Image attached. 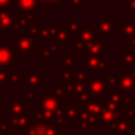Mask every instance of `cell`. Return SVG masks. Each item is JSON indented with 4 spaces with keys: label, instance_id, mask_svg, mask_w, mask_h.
<instances>
[{
    "label": "cell",
    "instance_id": "obj_1",
    "mask_svg": "<svg viewBox=\"0 0 135 135\" xmlns=\"http://www.w3.org/2000/svg\"><path fill=\"white\" fill-rule=\"evenodd\" d=\"M37 35L31 32H23L20 37L16 39L17 51L20 54H31L35 47H37Z\"/></svg>",
    "mask_w": 135,
    "mask_h": 135
},
{
    "label": "cell",
    "instance_id": "obj_2",
    "mask_svg": "<svg viewBox=\"0 0 135 135\" xmlns=\"http://www.w3.org/2000/svg\"><path fill=\"white\" fill-rule=\"evenodd\" d=\"M16 63V52L8 44H0V66H8Z\"/></svg>",
    "mask_w": 135,
    "mask_h": 135
},
{
    "label": "cell",
    "instance_id": "obj_3",
    "mask_svg": "<svg viewBox=\"0 0 135 135\" xmlns=\"http://www.w3.org/2000/svg\"><path fill=\"white\" fill-rule=\"evenodd\" d=\"M17 17L16 9H0V32L11 31L12 24L14 18Z\"/></svg>",
    "mask_w": 135,
    "mask_h": 135
},
{
    "label": "cell",
    "instance_id": "obj_4",
    "mask_svg": "<svg viewBox=\"0 0 135 135\" xmlns=\"http://www.w3.org/2000/svg\"><path fill=\"white\" fill-rule=\"evenodd\" d=\"M98 32H101L104 37L112 38L113 37V28H114V19L112 16H104L102 20L98 21L96 26Z\"/></svg>",
    "mask_w": 135,
    "mask_h": 135
},
{
    "label": "cell",
    "instance_id": "obj_5",
    "mask_svg": "<svg viewBox=\"0 0 135 135\" xmlns=\"http://www.w3.org/2000/svg\"><path fill=\"white\" fill-rule=\"evenodd\" d=\"M39 102H40V108H42V110H45V112H47V113H52L56 109L61 108V101L57 97H54V96L49 95V94L44 95V97L40 98Z\"/></svg>",
    "mask_w": 135,
    "mask_h": 135
},
{
    "label": "cell",
    "instance_id": "obj_6",
    "mask_svg": "<svg viewBox=\"0 0 135 135\" xmlns=\"http://www.w3.org/2000/svg\"><path fill=\"white\" fill-rule=\"evenodd\" d=\"M97 28L96 27H84V28H79L76 33H75V39L82 40V42L90 44L93 40L96 39V35H97Z\"/></svg>",
    "mask_w": 135,
    "mask_h": 135
},
{
    "label": "cell",
    "instance_id": "obj_7",
    "mask_svg": "<svg viewBox=\"0 0 135 135\" xmlns=\"http://www.w3.org/2000/svg\"><path fill=\"white\" fill-rule=\"evenodd\" d=\"M107 51H108V46L102 40V38H96L95 40H93L89 44V54L90 55L98 56V55L102 54H107Z\"/></svg>",
    "mask_w": 135,
    "mask_h": 135
},
{
    "label": "cell",
    "instance_id": "obj_8",
    "mask_svg": "<svg viewBox=\"0 0 135 135\" xmlns=\"http://www.w3.org/2000/svg\"><path fill=\"white\" fill-rule=\"evenodd\" d=\"M38 6H39L38 0H17L14 9L19 12H30L37 11Z\"/></svg>",
    "mask_w": 135,
    "mask_h": 135
},
{
    "label": "cell",
    "instance_id": "obj_9",
    "mask_svg": "<svg viewBox=\"0 0 135 135\" xmlns=\"http://www.w3.org/2000/svg\"><path fill=\"white\" fill-rule=\"evenodd\" d=\"M107 69V63L105 61H102L98 56H95V55H89L86 56V69Z\"/></svg>",
    "mask_w": 135,
    "mask_h": 135
},
{
    "label": "cell",
    "instance_id": "obj_10",
    "mask_svg": "<svg viewBox=\"0 0 135 135\" xmlns=\"http://www.w3.org/2000/svg\"><path fill=\"white\" fill-rule=\"evenodd\" d=\"M89 89H90L91 93L94 94H101L104 91L105 89V83L102 81V78H93L88 84Z\"/></svg>",
    "mask_w": 135,
    "mask_h": 135
},
{
    "label": "cell",
    "instance_id": "obj_11",
    "mask_svg": "<svg viewBox=\"0 0 135 135\" xmlns=\"http://www.w3.org/2000/svg\"><path fill=\"white\" fill-rule=\"evenodd\" d=\"M27 79H28V84L32 86H37V85H42L43 81L42 77L39 76L37 71L35 70H28L27 71Z\"/></svg>",
    "mask_w": 135,
    "mask_h": 135
},
{
    "label": "cell",
    "instance_id": "obj_12",
    "mask_svg": "<svg viewBox=\"0 0 135 135\" xmlns=\"http://www.w3.org/2000/svg\"><path fill=\"white\" fill-rule=\"evenodd\" d=\"M119 32L123 33L124 36H128V37L135 36V24L131 23V21H124L123 25L119 27Z\"/></svg>",
    "mask_w": 135,
    "mask_h": 135
},
{
    "label": "cell",
    "instance_id": "obj_13",
    "mask_svg": "<svg viewBox=\"0 0 135 135\" xmlns=\"http://www.w3.org/2000/svg\"><path fill=\"white\" fill-rule=\"evenodd\" d=\"M75 68L74 66H66L65 70H61L59 71V78L62 79V81H68V79H71V77L74 76L75 74Z\"/></svg>",
    "mask_w": 135,
    "mask_h": 135
},
{
    "label": "cell",
    "instance_id": "obj_14",
    "mask_svg": "<svg viewBox=\"0 0 135 135\" xmlns=\"http://www.w3.org/2000/svg\"><path fill=\"white\" fill-rule=\"evenodd\" d=\"M56 40H58L59 43H69L70 40V32L66 31L65 28H59L58 33H57V37L55 38Z\"/></svg>",
    "mask_w": 135,
    "mask_h": 135
},
{
    "label": "cell",
    "instance_id": "obj_15",
    "mask_svg": "<svg viewBox=\"0 0 135 135\" xmlns=\"http://www.w3.org/2000/svg\"><path fill=\"white\" fill-rule=\"evenodd\" d=\"M75 43H76V46H75L76 54H86V52H89V44L78 39H75Z\"/></svg>",
    "mask_w": 135,
    "mask_h": 135
},
{
    "label": "cell",
    "instance_id": "obj_16",
    "mask_svg": "<svg viewBox=\"0 0 135 135\" xmlns=\"http://www.w3.org/2000/svg\"><path fill=\"white\" fill-rule=\"evenodd\" d=\"M64 28L69 31L70 33H76L81 28V23L79 21H65L64 23Z\"/></svg>",
    "mask_w": 135,
    "mask_h": 135
},
{
    "label": "cell",
    "instance_id": "obj_17",
    "mask_svg": "<svg viewBox=\"0 0 135 135\" xmlns=\"http://www.w3.org/2000/svg\"><path fill=\"white\" fill-rule=\"evenodd\" d=\"M20 16L24 17L27 23H30V21H38V11L20 12Z\"/></svg>",
    "mask_w": 135,
    "mask_h": 135
},
{
    "label": "cell",
    "instance_id": "obj_18",
    "mask_svg": "<svg viewBox=\"0 0 135 135\" xmlns=\"http://www.w3.org/2000/svg\"><path fill=\"white\" fill-rule=\"evenodd\" d=\"M38 36L42 37V40L44 44H49V39H50L49 27H39V30H38Z\"/></svg>",
    "mask_w": 135,
    "mask_h": 135
},
{
    "label": "cell",
    "instance_id": "obj_19",
    "mask_svg": "<svg viewBox=\"0 0 135 135\" xmlns=\"http://www.w3.org/2000/svg\"><path fill=\"white\" fill-rule=\"evenodd\" d=\"M38 58L39 59H52L54 52L49 49H38Z\"/></svg>",
    "mask_w": 135,
    "mask_h": 135
},
{
    "label": "cell",
    "instance_id": "obj_20",
    "mask_svg": "<svg viewBox=\"0 0 135 135\" xmlns=\"http://www.w3.org/2000/svg\"><path fill=\"white\" fill-rule=\"evenodd\" d=\"M12 124L16 126V128H25L27 124V120L25 117H13L12 119Z\"/></svg>",
    "mask_w": 135,
    "mask_h": 135
},
{
    "label": "cell",
    "instance_id": "obj_21",
    "mask_svg": "<svg viewBox=\"0 0 135 135\" xmlns=\"http://www.w3.org/2000/svg\"><path fill=\"white\" fill-rule=\"evenodd\" d=\"M20 71H9V79H11L12 84H17V85H20L21 81H20Z\"/></svg>",
    "mask_w": 135,
    "mask_h": 135
},
{
    "label": "cell",
    "instance_id": "obj_22",
    "mask_svg": "<svg viewBox=\"0 0 135 135\" xmlns=\"http://www.w3.org/2000/svg\"><path fill=\"white\" fill-rule=\"evenodd\" d=\"M8 66H0V84H4L8 79V75H9Z\"/></svg>",
    "mask_w": 135,
    "mask_h": 135
},
{
    "label": "cell",
    "instance_id": "obj_23",
    "mask_svg": "<svg viewBox=\"0 0 135 135\" xmlns=\"http://www.w3.org/2000/svg\"><path fill=\"white\" fill-rule=\"evenodd\" d=\"M24 107H25V104H20V100H18V102L11 105V110H8V112H12L13 114H21L24 112Z\"/></svg>",
    "mask_w": 135,
    "mask_h": 135
},
{
    "label": "cell",
    "instance_id": "obj_24",
    "mask_svg": "<svg viewBox=\"0 0 135 135\" xmlns=\"http://www.w3.org/2000/svg\"><path fill=\"white\" fill-rule=\"evenodd\" d=\"M17 0H0V9H9L11 7H16Z\"/></svg>",
    "mask_w": 135,
    "mask_h": 135
},
{
    "label": "cell",
    "instance_id": "obj_25",
    "mask_svg": "<svg viewBox=\"0 0 135 135\" xmlns=\"http://www.w3.org/2000/svg\"><path fill=\"white\" fill-rule=\"evenodd\" d=\"M59 63L64 64L65 66H75V55H68L59 61Z\"/></svg>",
    "mask_w": 135,
    "mask_h": 135
},
{
    "label": "cell",
    "instance_id": "obj_26",
    "mask_svg": "<svg viewBox=\"0 0 135 135\" xmlns=\"http://www.w3.org/2000/svg\"><path fill=\"white\" fill-rule=\"evenodd\" d=\"M86 5V0H70V6L74 7L75 11H81V8Z\"/></svg>",
    "mask_w": 135,
    "mask_h": 135
},
{
    "label": "cell",
    "instance_id": "obj_27",
    "mask_svg": "<svg viewBox=\"0 0 135 135\" xmlns=\"http://www.w3.org/2000/svg\"><path fill=\"white\" fill-rule=\"evenodd\" d=\"M61 0H38L39 5H51V6H55L57 5Z\"/></svg>",
    "mask_w": 135,
    "mask_h": 135
},
{
    "label": "cell",
    "instance_id": "obj_28",
    "mask_svg": "<svg viewBox=\"0 0 135 135\" xmlns=\"http://www.w3.org/2000/svg\"><path fill=\"white\" fill-rule=\"evenodd\" d=\"M58 45H59V42L58 40L55 39V42L52 43V44H50V50H51L52 52H56V54H58Z\"/></svg>",
    "mask_w": 135,
    "mask_h": 135
},
{
    "label": "cell",
    "instance_id": "obj_29",
    "mask_svg": "<svg viewBox=\"0 0 135 135\" xmlns=\"http://www.w3.org/2000/svg\"><path fill=\"white\" fill-rule=\"evenodd\" d=\"M49 30H50V37L55 39V38L57 37V33H58L59 27H49Z\"/></svg>",
    "mask_w": 135,
    "mask_h": 135
},
{
    "label": "cell",
    "instance_id": "obj_30",
    "mask_svg": "<svg viewBox=\"0 0 135 135\" xmlns=\"http://www.w3.org/2000/svg\"><path fill=\"white\" fill-rule=\"evenodd\" d=\"M129 43H131L132 47H135V36H132L131 39H129Z\"/></svg>",
    "mask_w": 135,
    "mask_h": 135
}]
</instances>
